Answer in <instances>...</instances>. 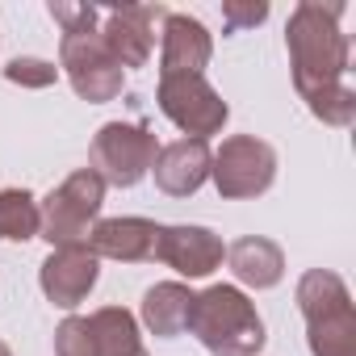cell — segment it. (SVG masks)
Masks as SVG:
<instances>
[{
  "instance_id": "7",
  "label": "cell",
  "mask_w": 356,
  "mask_h": 356,
  "mask_svg": "<svg viewBox=\"0 0 356 356\" xmlns=\"http://www.w3.org/2000/svg\"><path fill=\"white\" fill-rule=\"evenodd\" d=\"M159 109L163 118H172L185 134L202 143L218 134L231 118L227 101L206 84V76H159Z\"/></svg>"
},
{
  "instance_id": "5",
  "label": "cell",
  "mask_w": 356,
  "mask_h": 356,
  "mask_svg": "<svg viewBox=\"0 0 356 356\" xmlns=\"http://www.w3.org/2000/svg\"><path fill=\"white\" fill-rule=\"evenodd\" d=\"M155 155H159V143H155V134L147 126L109 122L92 138V172L101 176L105 185H118V189L138 185L143 176L151 172Z\"/></svg>"
},
{
  "instance_id": "1",
  "label": "cell",
  "mask_w": 356,
  "mask_h": 356,
  "mask_svg": "<svg viewBox=\"0 0 356 356\" xmlns=\"http://www.w3.org/2000/svg\"><path fill=\"white\" fill-rule=\"evenodd\" d=\"M343 5H323V0H302L289 17L285 47L293 63V84L314 118L327 126H352L356 118V92L343 84L348 76V34L339 30Z\"/></svg>"
},
{
  "instance_id": "11",
  "label": "cell",
  "mask_w": 356,
  "mask_h": 356,
  "mask_svg": "<svg viewBox=\"0 0 356 356\" xmlns=\"http://www.w3.org/2000/svg\"><path fill=\"white\" fill-rule=\"evenodd\" d=\"M214 55L206 26L189 13H163V55L159 76H202Z\"/></svg>"
},
{
  "instance_id": "4",
  "label": "cell",
  "mask_w": 356,
  "mask_h": 356,
  "mask_svg": "<svg viewBox=\"0 0 356 356\" xmlns=\"http://www.w3.org/2000/svg\"><path fill=\"white\" fill-rule=\"evenodd\" d=\"M210 176L227 202L260 197L277 181V151L256 134H235L210 155Z\"/></svg>"
},
{
  "instance_id": "14",
  "label": "cell",
  "mask_w": 356,
  "mask_h": 356,
  "mask_svg": "<svg viewBox=\"0 0 356 356\" xmlns=\"http://www.w3.org/2000/svg\"><path fill=\"white\" fill-rule=\"evenodd\" d=\"M227 260H231V273L239 285L248 289H273L281 277H285V252L264 239V235H243L227 248Z\"/></svg>"
},
{
  "instance_id": "19",
  "label": "cell",
  "mask_w": 356,
  "mask_h": 356,
  "mask_svg": "<svg viewBox=\"0 0 356 356\" xmlns=\"http://www.w3.org/2000/svg\"><path fill=\"white\" fill-rule=\"evenodd\" d=\"M38 227H42L38 202L26 189H5V193H0V239L26 243V239L38 235Z\"/></svg>"
},
{
  "instance_id": "10",
  "label": "cell",
  "mask_w": 356,
  "mask_h": 356,
  "mask_svg": "<svg viewBox=\"0 0 356 356\" xmlns=\"http://www.w3.org/2000/svg\"><path fill=\"white\" fill-rule=\"evenodd\" d=\"M97 273H101V260L88 248H55L47 256V264H42V293L55 306L72 310L92 293Z\"/></svg>"
},
{
  "instance_id": "17",
  "label": "cell",
  "mask_w": 356,
  "mask_h": 356,
  "mask_svg": "<svg viewBox=\"0 0 356 356\" xmlns=\"http://www.w3.org/2000/svg\"><path fill=\"white\" fill-rule=\"evenodd\" d=\"M306 331H310L314 356H356V310L352 306L306 318Z\"/></svg>"
},
{
  "instance_id": "15",
  "label": "cell",
  "mask_w": 356,
  "mask_h": 356,
  "mask_svg": "<svg viewBox=\"0 0 356 356\" xmlns=\"http://www.w3.org/2000/svg\"><path fill=\"white\" fill-rule=\"evenodd\" d=\"M189 306H193L189 285H181V281H159V285H151L143 293V323H147L151 335L172 339V335H181L189 327Z\"/></svg>"
},
{
  "instance_id": "13",
  "label": "cell",
  "mask_w": 356,
  "mask_h": 356,
  "mask_svg": "<svg viewBox=\"0 0 356 356\" xmlns=\"http://www.w3.org/2000/svg\"><path fill=\"white\" fill-rule=\"evenodd\" d=\"M155 243H159V227L147 218H105L88 235V252L97 260L105 256V260H122V264L155 260Z\"/></svg>"
},
{
  "instance_id": "8",
  "label": "cell",
  "mask_w": 356,
  "mask_h": 356,
  "mask_svg": "<svg viewBox=\"0 0 356 356\" xmlns=\"http://www.w3.org/2000/svg\"><path fill=\"white\" fill-rule=\"evenodd\" d=\"M222 256H227L222 239L206 227H159L155 260H163L181 277H210L222 264Z\"/></svg>"
},
{
  "instance_id": "22",
  "label": "cell",
  "mask_w": 356,
  "mask_h": 356,
  "mask_svg": "<svg viewBox=\"0 0 356 356\" xmlns=\"http://www.w3.org/2000/svg\"><path fill=\"white\" fill-rule=\"evenodd\" d=\"M51 17L63 26V34H88L101 22V9L92 5H51Z\"/></svg>"
},
{
  "instance_id": "21",
  "label": "cell",
  "mask_w": 356,
  "mask_h": 356,
  "mask_svg": "<svg viewBox=\"0 0 356 356\" xmlns=\"http://www.w3.org/2000/svg\"><path fill=\"white\" fill-rule=\"evenodd\" d=\"M5 80H13V84H22V88H47V84L59 80V67L47 63V59H13V63L5 67Z\"/></svg>"
},
{
  "instance_id": "20",
  "label": "cell",
  "mask_w": 356,
  "mask_h": 356,
  "mask_svg": "<svg viewBox=\"0 0 356 356\" xmlns=\"http://www.w3.org/2000/svg\"><path fill=\"white\" fill-rule=\"evenodd\" d=\"M55 356H97V339H92V327L88 318H63L59 331H55Z\"/></svg>"
},
{
  "instance_id": "9",
  "label": "cell",
  "mask_w": 356,
  "mask_h": 356,
  "mask_svg": "<svg viewBox=\"0 0 356 356\" xmlns=\"http://www.w3.org/2000/svg\"><path fill=\"white\" fill-rule=\"evenodd\" d=\"M159 17V9L151 5H122V9H109L105 13V26L97 30L105 51L126 67H143L151 47H155V34H151V22Z\"/></svg>"
},
{
  "instance_id": "24",
  "label": "cell",
  "mask_w": 356,
  "mask_h": 356,
  "mask_svg": "<svg viewBox=\"0 0 356 356\" xmlns=\"http://www.w3.org/2000/svg\"><path fill=\"white\" fill-rule=\"evenodd\" d=\"M0 356H13V352H9V348H5V343H0Z\"/></svg>"
},
{
  "instance_id": "16",
  "label": "cell",
  "mask_w": 356,
  "mask_h": 356,
  "mask_svg": "<svg viewBox=\"0 0 356 356\" xmlns=\"http://www.w3.org/2000/svg\"><path fill=\"white\" fill-rule=\"evenodd\" d=\"M88 327H92V339H97V356H138L143 352L138 323L122 306H101L88 318Z\"/></svg>"
},
{
  "instance_id": "6",
  "label": "cell",
  "mask_w": 356,
  "mask_h": 356,
  "mask_svg": "<svg viewBox=\"0 0 356 356\" xmlns=\"http://www.w3.org/2000/svg\"><path fill=\"white\" fill-rule=\"evenodd\" d=\"M59 67L67 72L72 88L84 101H92V105L113 101L122 92V84H126L122 63L105 51V42H101L97 30H88V34H63V42H59Z\"/></svg>"
},
{
  "instance_id": "12",
  "label": "cell",
  "mask_w": 356,
  "mask_h": 356,
  "mask_svg": "<svg viewBox=\"0 0 356 356\" xmlns=\"http://www.w3.org/2000/svg\"><path fill=\"white\" fill-rule=\"evenodd\" d=\"M210 143L202 138H176L168 147H159L151 172H155V185L168 193V197H189L206 185L210 176Z\"/></svg>"
},
{
  "instance_id": "23",
  "label": "cell",
  "mask_w": 356,
  "mask_h": 356,
  "mask_svg": "<svg viewBox=\"0 0 356 356\" xmlns=\"http://www.w3.org/2000/svg\"><path fill=\"white\" fill-rule=\"evenodd\" d=\"M264 17H268V5H264V0H248V5H243V0H227V5H222V22H227L231 30L260 26Z\"/></svg>"
},
{
  "instance_id": "18",
  "label": "cell",
  "mask_w": 356,
  "mask_h": 356,
  "mask_svg": "<svg viewBox=\"0 0 356 356\" xmlns=\"http://www.w3.org/2000/svg\"><path fill=\"white\" fill-rule=\"evenodd\" d=\"M298 306H302L306 318H318V314H331V310L352 306V293H348V285H343L335 273L310 268V273L298 281Z\"/></svg>"
},
{
  "instance_id": "2",
  "label": "cell",
  "mask_w": 356,
  "mask_h": 356,
  "mask_svg": "<svg viewBox=\"0 0 356 356\" xmlns=\"http://www.w3.org/2000/svg\"><path fill=\"white\" fill-rule=\"evenodd\" d=\"M189 331L214 356H256L264 348V323L235 285H210L206 293H193Z\"/></svg>"
},
{
  "instance_id": "3",
  "label": "cell",
  "mask_w": 356,
  "mask_h": 356,
  "mask_svg": "<svg viewBox=\"0 0 356 356\" xmlns=\"http://www.w3.org/2000/svg\"><path fill=\"white\" fill-rule=\"evenodd\" d=\"M101 202H105V181L101 176L92 168L72 172L67 181L59 189H51V197L38 206V218H42L38 235L51 248H88Z\"/></svg>"
},
{
  "instance_id": "25",
  "label": "cell",
  "mask_w": 356,
  "mask_h": 356,
  "mask_svg": "<svg viewBox=\"0 0 356 356\" xmlns=\"http://www.w3.org/2000/svg\"><path fill=\"white\" fill-rule=\"evenodd\" d=\"M138 356H147V352H138Z\"/></svg>"
}]
</instances>
